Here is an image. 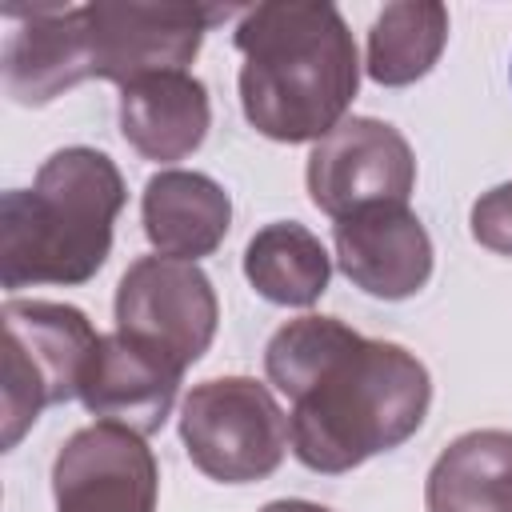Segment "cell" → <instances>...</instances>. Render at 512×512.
Wrapping results in <instances>:
<instances>
[{
	"instance_id": "6da1fadb",
	"label": "cell",
	"mask_w": 512,
	"mask_h": 512,
	"mask_svg": "<svg viewBox=\"0 0 512 512\" xmlns=\"http://www.w3.org/2000/svg\"><path fill=\"white\" fill-rule=\"evenodd\" d=\"M264 372L292 400L288 440L296 460L324 476L400 448L432 404V376L416 352L368 340L336 316L280 324L264 348Z\"/></svg>"
},
{
	"instance_id": "7a4b0ae2",
	"label": "cell",
	"mask_w": 512,
	"mask_h": 512,
	"mask_svg": "<svg viewBox=\"0 0 512 512\" xmlns=\"http://www.w3.org/2000/svg\"><path fill=\"white\" fill-rule=\"evenodd\" d=\"M4 16H20L0 52L4 92L24 108H40L84 80L128 88L156 72H184L204 32L228 20L232 8L92 0L80 8H4Z\"/></svg>"
},
{
	"instance_id": "3957f363",
	"label": "cell",
	"mask_w": 512,
	"mask_h": 512,
	"mask_svg": "<svg viewBox=\"0 0 512 512\" xmlns=\"http://www.w3.org/2000/svg\"><path fill=\"white\" fill-rule=\"evenodd\" d=\"M240 52L244 120L280 144L324 140L356 100L360 60L344 16L324 0H268L244 8Z\"/></svg>"
},
{
	"instance_id": "277c9868",
	"label": "cell",
	"mask_w": 512,
	"mask_h": 512,
	"mask_svg": "<svg viewBox=\"0 0 512 512\" xmlns=\"http://www.w3.org/2000/svg\"><path fill=\"white\" fill-rule=\"evenodd\" d=\"M124 176L112 156L72 144L56 148L32 188L0 200V284H84L112 252V224L124 208Z\"/></svg>"
},
{
	"instance_id": "5b68a950",
	"label": "cell",
	"mask_w": 512,
	"mask_h": 512,
	"mask_svg": "<svg viewBox=\"0 0 512 512\" xmlns=\"http://www.w3.org/2000/svg\"><path fill=\"white\" fill-rule=\"evenodd\" d=\"M4 448L40 420L44 408L80 396L88 360L100 332L72 304L56 300H4Z\"/></svg>"
},
{
	"instance_id": "8992f818",
	"label": "cell",
	"mask_w": 512,
	"mask_h": 512,
	"mask_svg": "<svg viewBox=\"0 0 512 512\" xmlns=\"http://www.w3.org/2000/svg\"><path fill=\"white\" fill-rule=\"evenodd\" d=\"M188 460L216 484H252L280 468L288 452V416L268 384L252 376H216L196 384L180 408Z\"/></svg>"
},
{
	"instance_id": "52a82bcc",
	"label": "cell",
	"mask_w": 512,
	"mask_h": 512,
	"mask_svg": "<svg viewBox=\"0 0 512 512\" xmlns=\"http://www.w3.org/2000/svg\"><path fill=\"white\" fill-rule=\"evenodd\" d=\"M308 196L340 220L372 204H408L416 188V156L396 124L376 116H344L308 152Z\"/></svg>"
},
{
	"instance_id": "ba28073f",
	"label": "cell",
	"mask_w": 512,
	"mask_h": 512,
	"mask_svg": "<svg viewBox=\"0 0 512 512\" xmlns=\"http://www.w3.org/2000/svg\"><path fill=\"white\" fill-rule=\"evenodd\" d=\"M116 328L164 352L180 368L196 364L216 336V292L192 260L140 256L116 284Z\"/></svg>"
},
{
	"instance_id": "9c48e42d",
	"label": "cell",
	"mask_w": 512,
	"mask_h": 512,
	"mask_svg": "<svg viewBox=\"0 0 512 512\" xmlns=\"http://www.w3.org/2000/svg\"><path fill=\"white\" fill-rule=\"evenodd\" d=\"M160 472L140 432L120 424L76 428L52 460L56 512H156Z\"/></svg>"
},
{
	"instance_id": "30bf717a",
	"label": "cell",
	"mask_w": 512,
	"mask_h": 512,
	"mask_svg": "<svg viewBox=\"0 0 512 512\" xmlns=\"http://www.w3.org/2000/svg\"><path fill=\"white\" fill-rule=\"evenodd\" d=\"M340 272L376 300H408L432 276V236L408 204H372L332 220Z\"/></svg>"
},
{
	"instance_id": "8fae6325",
	"label": "cell",
	"mask_w": 512,
	"mask_h": 512,
	"mask_svg": "<svg viewBox=\"0 0 512 512\" xmlns=\"http://www.w3.org/2000/svg\"><path fill=\"white\" fill-rule=\"evenodd\" d=\"M180 376L184 368L176 360L112 328L100 332L96 340V352L80 384V404L104 424H120L140 436H152L164 428L176 404Z\"/></svg>"
},
{
	"instance_id": "7c38bea8",
	"label": "cell",
	"mask_w": 512,
	"mask_h": 512,
	"mask_svg": "<svg viewBox=\"0 0 512 512\" xmlns=\"http://www.w3.org/2000/svg\"><path fill=\"white\" fill-rule=\"evenodd\" d=\"M212 124L208 88L192 72H156L120 88V132L156 164L192 156Z\"/></svg>"
},
{
	"instance_id": "4fadbf2b",
	"label": "cell",
	"mask_w": 512,
	"mask_h": 512,
	"mask_svg": "<svg viewBox=\"0 0 512 512\" xmlns=\"http://www.w3.org/2000/svg\"><path fill=\"white\" fill-rule=\"evenodd\" d=\"M140 220L156 256L196 264L200 256H212L224 244L232 228V200L204 172L164 168L144 184Z\"/></svg>"
},
{
	"instance_id": "5bb4252c",
	"label": "cell",
	"mask_w": 512,
	"mask_h": 512,
	"mask_svg": "<svg viewBox=\"0 0 512 512\" xmlns=\"http://www.w3.org/2000/svg\"><path fill=\"white\" fill-rule=\"evenodd\" d=\"M428 512H512V432L472 428L456 436L424 480Z\"/></svg>"
},
{
	"instance_id": "9a60e30c",
	"label": "cell",
	"mask_w": 512,
	"mask_h": 512,
	"mask_svg": "<svg viewBox=\"0 0 512 512\" xmlns=\"http://www.w3.org/2000/svg\"><path fill=\"white\" fill-rule=\"evenodd\" d=\"M244 276L264 300L284 308H308L328 292L332 256L324 252L320 236L304 224L272 220L248 240Z\"/></svg>"
},
{
	"instance_id": "2e32d148",
	"label": "cell",
	"mask_w": 512,
	"mask_h": 512,
	"mask_svg": "<svg viewBox=\"0 0 512 512\" xmlns=\"http://www.w3.org/2000/svg\"><path fill=\"white\" fill-rule=\"evenodd\" d=\"M448 44V8L436 0H396L368 28V76L384 88L416 84Z\"/></svg>"
},
{
	"instance_id": "e0dca14e",
	"label": "cell",
	"mask_w": 512,
	"mask_h": 512,
	"mask_svg": "<svg viewBox=\"0 0 512 512\" xmlns=\"http://www.w3.org/2000/svg\"><path fill=\"white\" fill-rule=\"evenodd\" d=\"M472 236L500 252V256H512V180L508 184H496L488 188L476 204H472Z\"/></svg>"
},
{
	"instance_id": "ac0fdd59",
	"label": "cell",
	"mask_w": 512,
	"mask_h": 512,
	"mask_svg": "<svg viewBox=\"0 0 512 512\" xmlns=\"http://www.w3.org/2000/svg\"><path fill=\"white\" fill-rule=\"evenodd\" d=\"M260 512H332V508L312 504V500H272V504H264Z\"/></svg>"
}]
</instances>
